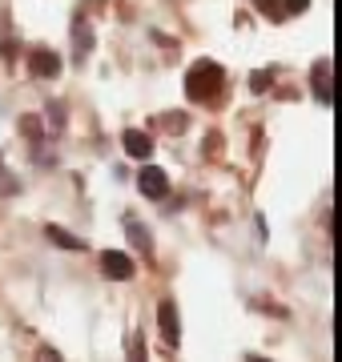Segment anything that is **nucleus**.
Masks as SVG:
<instances>
[{"label": "nucleus", "instance_id": "nucleus-5", "mask_svg": "<svg viewBox=\"0 0 342 362\" xmlns=\"http://www.w3.org/2000/svg\"><path fill=\"white\" fill-rule=\"evenodd\" d=\"M28 69H33V77L53 81L57 73H61V57H57V52H49V49H37L33 57H28Z\"/></svg>", "mask_w": 342, "mask_h": 362}, {"label": "nucleus", "instance_id": "nucleus-13", "mask_svg": "<svg viewBox=\"0 0 342 362\" xmlns=\"http://www.w3.org/2000/svg\"><path fill=\"white\" fill-rule=\"evenodd\" d=\"M306 4H310V0H286V13H290V16H294V13H302Z\"/></svg>", "mask_w": 342, "mask_h": 362}, {"label": "nucleus", "instance_id": "nucleus-3", "mask_svg": "<svg viewBox=\"0 0 342 362\" xmlns=\"http://www.w3.org/2000/svg\"><path fill=\"white\" fill-rule=\"evenodd\" d=\"M137 185H141L145 197H165L170 194V177H165V169H158V165H145L141 177H137Z\"/></svg>", "mask_w": 342, "mask_h": 362}, {"label": "nucleus", "instance_id": "nucleus-8", "mask_svg": "<svg viewBox=\"0 0 342 362\" xmlns=\"http://www.w3.org/2000/svg\"><path fill=\"white\" fill-rule=\"evenodd\" d=\"M45 233H49V242L61 250H69V254H77V250H85V242L81 238H73L69 230H61V226H45Z\"/></svg>", "mask_w": 342, "mask_h": 362}, {"label": "nucleus", "instance_id": "nucleus-2", "mask_svg": "<svg viewBox=\"0 0 342 362\" xmlns=\"http://www.w3.org/2000/svg\"><path fill=\"white\" fill-rule=\"evenodd\" d=\"M158 326H161V338H165V346H177V342H182V326H177V306H173L170 298H165V302H161L158 306Z\"/></svg>", "mask_w": 342, "mask_h": 362}, {"label": "nucleus", "instance_id": "nucleus-12", "mask_svg": "<svg viewBox=\"0 0 342 362\" xmlns=\"http://www.w3.org/2000/svg\"><path fill=\"white\" fill-rule=\"evenodd\" d=\"M25 133H28V137H40V125H37V117H25Z\"/></svg>", "mask_w": 342, "mask_h": 362}, {"label": "nucleus", "instance_id": "nucleus-6", "mask_svg": "<svg viewBox=\"0 0 342 362\" xmlns=\"http://www.w3.org/2000/svg\"><path fill=\"white\" fill-rule=\"evenodd\" d=\"M101 270H105L109 278H133L137 266H133L129 254H121V250H105V254H101Z\"/></svg>", "mask_w": 342, "mask_h": 362}, {"label": "nucleus", "instance_id": "nucleus-4", "mask_svg": "<svg viewBox=\"0 0 342 362\" xmlns=\"http://www.w3.org/2000/svg\"><path fill=\"white\" fill-rule=\"evenodd\" d=\"M121 145H125V153L133 157V161H149V153H153V137L141 129H125L121 133Z\"/></svg>", "mask_w": 342, "mask_h": 362}, {"label": "nucleus", "instance_id": "nucleus-7", "mask_svg": "<svg viewBox=\"0 0 342 362\" xmlns=\"http://www.w3.org/2000/svg\"><path fill=\"white\" fill-rule=\"evenodd\" d=\"M125 233H129V242H133L137 250H141L145 258L153 254V238H149V233L141 230V221H137V218H125Z\"/></svg>", "mask_w": 342, "mask_h": 362}, {"label": "nucleus", "instance_id": "nucleus-1", "mask_svg": "<svg viewBox=\"0 0 342 362\" xmlns=\"http://www.w3.org/2000/svg\"><path fill=\"white\" fill-rule=\"evenodd\" d=\"M222 85V69L213 65V61H198V65L185 73V93H189V101H210L213 93Z\"/></svg>", "mask_w": 342, "mask_h": 362}, {"label": "nucleus", "instance_id": "nucleus-9", "mask_svg": "<svg viewBox=\"0 0 342 362\" xmlns=\"http://www.w3.org/2000/svg\"><path fill=\"white\" fill-rule=\"evenodd\" d=\"M314 97L322 105H330V61H318L314 65Z\"/></svg>", "mask_w": 342, "mask_h": 362}, {"label": "nucleus", "instance_id": "nucleus-11", "mask_svg": "<svg viewBox=\"0 0 342 362\" xmlns=\"http://www.w3.org/2000/svg\"><path fill=\"white\" fill-rule=\"evenodd\" d=\"M270 81H274V73L266 69V73H254V81H250V85H254V93H266V89H270Z\"/></svg>", "mask_w": 342, "mask_h": 362}, {"label": "nucleus", "instance_id": "nucleus-10", "mask_svg": "<svg viewBox=\"0 0 342 362\" xmlns=\"http://www.w3.org/2000/svg\"><path fill=\"white\" fill-rule=\"evenodd\" d=\"M73 45H77V52H81V57H85V52L93 49V33H89V25H85V21H81V25L73 28Z\"/></svg>", "mask_w": 342, "mask_h": 362}]
</instances>
